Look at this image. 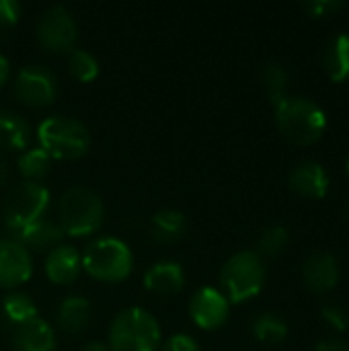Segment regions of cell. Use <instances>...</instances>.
Returning <instances> with one entry per match:
<instances>
[{
  "label": "cell",
  "instance_id": "277c9868",
  "mask_svg": "<svg viewBox=\"0 0 349 351\" xmlns=\"http://www.w3.org/2000/svg\"><path fill=\"white\" fill-rule=\"evenodd\" d=\"M82 269L99 282H123L134 269V255L121 239L101 237L80 253Z\"/></svg>",
  "mask_w": 349,
  "mask_h": 351
},
{
  "label": "cell",
  "instance_id": "1f68e13d",
  "mask_svg": "<svg viewBox=\"0 0 349 351\" xmlns=\"http://www.w3.org/2000/svg\"><path fill=\"white\" fill-rule=\"evenodd\" d=\"M315 351H349V343L348 341H344V339H335V337H331V339H323V341H319L317 343V348Z\"/></svg>",
  "mask_w": 349,
  "mask_h": 351
},
{
  "label": "cell",
  "instance_id": "5b68a950",
  "mask_svg": "<svg viewBox=\"0 0 349 351\" xmlns=\"http://www.w3.org/2000/svg\"><path fill=\"white\" fill-rule=\"evenodd\" d=\"M37 142L51 158L74 160L91 146L88 128L68 115H49L37 125Z\"/></svg>",
  "mask_w": 349,
  "mask_h": 351
},
{
  "label": "cell",
  "instance_id": "cb8c5ba5",
  "mask_svg": "<svg viewBox=\"0 0 349 351\" xmlns=\"http://www.w3.org/2000/svg\"><path fill=\"white\" fill-rule=\"evenodd\" d=\"M253 335L263 343H280V341L286 339L288 327L278 315L263 313L253 321Z\"/></svg>",
  "mask_w": 349,
  "mask_h": 351
},
{
  "label": "cell",
  "instance_id": "8d00e7d4",
  "mask_svg": "<svg viewBox=\"0 0 349 351\" xmlns=\"http://www.w3.org/2000/svg\"><path fill=\"white\" fill-rule=\"evenodd\" d=\"M348 175H349V158H348Z\"/></svg>",
  "mask_w": 349,
  "mask_h": 351
},
{
  "label": "cell",
  "instance_id": "44dd1931",
  "mask_svg": "<svg viewBox=\"0 0 349 351\" xmlns=\"http://www.w3.org/2000/svg\"><path fill=\"white\" fill-rule=\"evenodd\" d=\"M323 66L333 82L349 80V35H339L327 45Z\"/></svg>",
  "mask_w": 349,
  "mask_h": 351
},
{
  "label": "cell",
  "instance_id": "2e32d148",
  "mask_svg": "<svg viewBox=\"0 0 349 351\" xmlns=\"http://www.w3.org/2000/svg\"><path fill=\"white\" fill-rule=\"evenodd\" d=\"M14 351H56V333L43 319L19 325L12 335Z\"/></svg>",
  "mask_w": 349,
  "mask_h": 351
},
{
  "label": "cell",
  "instance_id": "ffe728a7",
  "mask_svg": "<svg viewBox=\"0 0 349 351\" xmlns=\"http://www.w3.org/2000/svg\"><path fill=\"white\" fill-rule=\"evenodd\" d=\"M187 218L181 210L165 208L150 218V234L158 243H173L185 234Z\"/></svg>",
  "mask_w": 349,
  "mask_h": 351
},
{
  "label": "cell",
  "instance_id": "8fae6325",
  "mask_svg": "<svg viewBox=\"0 0 349 351\" xmlns=\"http://www.w3.org/2000/svg\"><path fill=\"white\" fill-rule=\"evenodd\" d=\"M33 274L31 251L14 239H0V288H16Z\"/></svg>",
  "mask_w": 349,
  "mask_h": 351
},
{
  "label": "cell",
  "instance_id": "9a60e30c",
  "mask_svg": "<svg viewBox=\"0 0 349 351\" xmlns=\"http://www.w3.org/2000/svg\"><path fill=\"white\" fill-rule=\"evenodd\" d=\"M82 269L80 253L72 245H58L45 257V274L53 284H70Z\"/></svg>",
  "mask_w": 349,
  "mask_h": 351
},
{
  "label": "cell",
  "instance_id": "6da1fadb",
  "mask_svg": "<svg viewBox=\"0 0 349 351\" xmlns=\"http://www.w3.org/2000/svg\"><path fill=\"white\" fill-rule=\"evenodd\" d=\"M276 121L284 138L292 144L309 146L321 140L327 128L325 111L304 97H286L276 105Z\"/></svg>",
  "mask_w": 349,
  "mask_h": 351
},
{
  "label": "cell",
  "instance_id": "f1b7e54d",
  "mask_svg": "<svg viewBox=\"0 0 349 351\" xmlns=\"http://www.w3.org/2000/svg\"><path fill=\"white\" fill-rule=\"evenodd\" d=\"M158 351H200L197 341L191 337V335H185V333H177V335H171Z\"/></svg>",
  "mask_w": 349,
  "mask_h": 351
},
{
  "label": "cell",
  "instance_id": "7c38bea8",
  "mask_svg": "<svg viewBox=\"0 0 349 351\" xmlns=\"http://www.w3.org/2000/svg\"><path fill=\"white\" fill-rule=\"evenodd\" d=\"M304 284L315 294H325L337 286L339 280V265L337 259L329 253H315L304 261L302 267Z\"/></svg>",
  "mask_w": 349,
  "mask_h": 351
},
{
  "label": "cell",
  "instance_id": "4fadbf2b",
  "mask_svg": "<svg viewBox=\"0 0 349 351\" xmlns=\"http://www.w3.org/2000/svg\"><path fill=\"white\" fill-rule=\"evenodd\" d=\"M183 286H185V269L177 261H167V259L156 261L144 274V288L160 296L177 294L183 290Z\"/></svg>",
  "mask_w": 349,
  "mask_h": 351
},
{
  "label": "cell",
  "instance_id": "603a6c76",
  "mask_svg": "<svg viewBox=\"0 0 349 351\" xmlns=\"http://www.w3.org/2000/svg\"><path fill=\"white\" fill-rule=\"evenodd\" d=\"M49 167H51V156L43 148H39V146H33V148L29 146L27 150H23V154L16 160L19 173L27 181H37V183H39L41 177L47 175Z\"/></svg>",
  "mask_w": 349,
  "mask_h": 351
},
{
  "label": "cell",
  "instance_id": "4316f807",
  "mask_svg": "<svg viewBox=\"0 0 349 351\" xmlns=\"http://www.w3.org/2000/svg\"><path fill=\"white\" fill-rule=\"evenodd\" d=\"M288 241H290V234H288V230L284 226H280V224L267 226L261 232V237H259V243H257L259 253L257 255L259 257L261 255H265V257H278V255H282L286 251Z\"/></svg>",
  "mask_w": 349,
  "mask_h": 351
},
{
  "label": "cell",
  "instance_id": "d590c367",
  "mask_svg": "<svg viewBox=\"0 0 349 351\" xmlns=\"http://www.w3.org/2000/svg\"><path fill=\"white\" fill-rule=\"evenodd\" d=\"M344 218L349 222V199L346 202V206H344Z\"/></svg>",
  "mask_w": 349,
  "mask_h": 351
},
{
  "label": "cell",
  "instance_id": "9c48e42d",
  "mask_svg": "<svg viewBox=\"0 0 349 351\" xmlns=\"http://www.w3.org/2000/svg\"><path fill=\"white\" fill-rule=\"evenodd\" d=\"M14 90L19 99L33 107H45L53 103L58 95V80L45 66H23L14 78Z\"/></svg>",
  "mask_w": 349,
  "mask_h": 351
},
{
  "label": "cell",
  "instance_id": "f546056e",
  "mask_svg": "<svg viewBox=\"0 0 349 351\" xmlns=\"http://www.w3.org/2000/svg\"><path fill=\"white\" fill-rule=\"evenodd\" d=\"M344 4L337 2V0H313V2H306L304 4V10L313 16H331L333 12L341 10Z\"/></svg>",
  "mask_w": 349,
  "mask_h": 351
},
{
  "label": "cell",
  "instance_id": "4dcf8cb0",
  "mask_svg": "<svg viewBox=\"0 0 349 351\" xmlns=\"http://www.w3.org/2000/svg\"><path fill=\"white\" fill-rule=\"evenodd\" d=\"M21 16V4L16 0H0V27H10Z\"/></svg>",
  "mask_w": 349,
  "mask_h": 351
},
{
  "label": "cell",
  "instance_id": "ba28073f",
  "mask_svg": "<svg viewBox=\"0 0 349 351\" xmlns=\"http://www.w3.org/2000/svg\"><path fill=\"white\" fill-rule=\"evenodd\" d=\"M76 37H78V25L72 12L62 4L49 6L37 21V39L47 51L70 53L74 49Z\"/></svg>",
  "mask_w": 349,
  "mask_h": 351
},
{
  "label": "cell",
  "instance_id": "484cf974",
  "mask_svg": "<svg viewBox=\"0 0 349 351\" xmlns=\"http://www.w3.org/2000/svg\"><path fill=\"white\" fill-rule=\"evenodd\" d=\"M261 82H263V86H265V90H267L274 105L282 103L288 97V93H286L288 74L280 64H267L261 70Z\"/></svg>",
  "mask_w": 349,
  "mask_h": 351
},
{
  "label": "cell",
  "instance_id": "3957f363",
  "mask_svg": "<svg viewBox=\"0 0 349 351\" xmlns=\"http://www.w3.org/2000/svg\"><path fill=\"white\" fill-rule=\"evenodd\" d=\"M58 224L68 237H86L101 228L105 218L103 199L97 191L74 185L66 189L58 204Z\"/></svg>",
  "mask_w": 349,
  "mask_h": 351
},
{
  "label": "cell",
  "instance_id": "30bf717a",
  "mask_svg": "<svg viewBox=\"0 0 349 351\" xmlns=\"http://www.w3.org/2000/svg\"><path fill=\"white\" fill-rule=\"evenodd\" d=\"M228 311H230L228 298L212 286L197 290L189 302V315L193 323L206 331L222 327L228 319Z\"/></svg>",
  "mask_w": 349,
  "mask_h": 351
},
{
  "label": "cell",
  "instance_id": "ac0fdd59",
  "mask_svg": "<svg viewBox=\"0 0 349 351\" xmlns=\"http://www.w3.org/2000/svg\"><path fill=\"white\" fill-rule=\"evenodd\" d=\"M33 132L29 121L12 109H0V146L8 150H27Z\"/></svg>",
  "mask_w": 349,
  "mask_h": 351
},
{
  "label": "cell",
  "instance_id": "e575fe53",
  "mask_svg": "<svg viewBox=\"0 0 349 351\" xmlns=\"http://www.w3.org/2000/svg\"><path fill=\"white\" fill-rule=\"evenodd\" d=\"M6 179H8V165H6V160L0 156V185H2Z\"/></svg>",
  "mask_w": 349,
  "mask_h": 351
},
{
  "label": "cell",
  "instance_id": "5bb4252c",
  "mask_svg": "<svg viewBox=\"0 0 349 351\" xmlns=\"http://www.w3.org/2000/svg\"><path fill=\"white\" fill-rule=\"evenodd\" d=\"M290 187L302 197L321 199L329 191V175L321 165H317L313 160L300 162L290 173Z\"/></svg>",
  "mask_w": 349,
  "mask_h": 351
},
{
  "label": "cell",
  "instance_id": "d4e9b609",
  "mask_svg": "<svg viewBox=\"0 0 349 351\" xmlns=\"http://www.w3.org/2000/svg\"><path fill=\"white\" fill-rule=\"evenodd\" d=\"M68 68H70V74L80 82H91L99 76L97 58L91 51L80 49V47H74L68 53Z\"/></svg>",
  "mask_w": 349,
  "mask_h": 351
},
{
  "label": "cell",
  "instance_id": "d6986e66",
  "mask_svg": "<svg viewBox=\"0 0 349 351\" xmlns=\"http://www.w3.org/2000/svg\"><path fill=\"white\" fill-rule=\"evenodd\" d=\"M91 302L84 296H68L58 304L56 323L66 333H80L91 321Z\"/></svg>",
  "mask_w": 349,
  "mask_h": 351
},
{
  "label": "cell",
  "instance_id": "7a4b0ae2",
  "mask_svg": "<svg viewBox=\"0 0 349 351\" xmlns=\"http://www.w3.org/2000/svg\"><path fill=\"white\" fill-rule=\"evenodd\" d=\"M107 348L109 351H158V321L142 306H130L121 311L111 321Z\"/></svg>",
  "mask_w": 349,
  "mask_h": 351
},
{
  "label": "cell",
  "instance_id": "e0dca14e",
  "mask_svg": "<svg viewBox=\"0 0 349 351\" xmlns=\"http://www.w3.org/2000/svg\"><path fill=\"white\" fill-rule=\"evenodd\" d=\"M64 237L66 234H64V230L60 228L58 222H51V220H45L43 218V220L31 224L29 228H25L19 234L8 237V239L19 241L29 251H51L58 245H62V239Z\"/></svg>",
  "mask_w": 349,
  "mask_h": 351
},
{
  "label": "cell",
  "instance_id": "8992f818",
  "mask_svg": "<svg viewBox=\"0 0 349 351\" xmlns=\"http://www.w3.org/2000/svg\"><path fill=\"white\" fill-rule=\"evenodd\" d=\"M49 206V191L37 181H23L14 185L2 204V218L8 237L19 234L31 224L43 220V214Z\"/></svg>",
  "mask_w": 349,
  "mask_h": 351
},
{
  "label": "cell",
  "instance_id": "7402d4cb",
  "mask_svg": "<svg viewBox=\"0 0 349 351\" xmlns=\"http://www.w3.org/2000/svg\"><path fill=\"white\" fill-rule=\"evenodd\" d=\"M2 315L14 327H19V325H25V323L37 319V304L25 292H10L2 300Z\"/></svg>",
  "mask_w": 349,
  "mask_h": 351
},
{
  "label": "cell",
  "instance_id": "836d02e7",
  "mask_svg": "<svg viewBox=\"0 0 349 351\" xmlns=\"http://www.w3.org/2000/svg\"><path fill=\"white\" fill-rule=\"evenodd\" d=\"M80 351H109L107 348V343H101V341H91V343H86L84 348Z\"/></svg>",
  "mask_w": 349,
  "mask_h": 351
},
{
  "label": "cell",
  "instance_id": "52a82bcc",
  "mask_svg": "<svg viewBox=\"0 0 349 351\" xmlns=\"http://www.w3.org/2000/svg\"><path fill=\"white\" fill-rule=\"evenodd\" d=\"M220 284L228 302L241 304L251 300L263 290L265 284L263 259L255 251H241L232 255L220 271Z\"/></svg>",
  "mask_w": 349,
  "mask_h": 351
},
{
  "label": "cell",
  "instance_id": "83f0119b",
  "mask_svg": "<svg viewBox=\"0 0 349 351\" xmlns=\"http://www.w3.org/2000/svg\"><path fill=\"white\" fill-rule=\"evenodd\" d=\"M321 317L335 331H346L349 327L348 311L344 306H339V304H325L323 311H321Z\"/></svg>",
  "mask_w": 349,
  "mask_h": 351
},
{
  "label": "cell",
  "instance_id": "d6a6232c",
  "mask_svg": "<svg viewBox=\"0 0 349 351\" xmlns=\"http://www.w3.org/2000/svg\"><path fill=\"white\" fill-rule=\"evenodd\" d=\"M10 76V64H8V58L0 53V86H4V82L8 80Z\"/></svg>",
  "mask_w": 349,
  "mask_h": 351
}]
</instances>
